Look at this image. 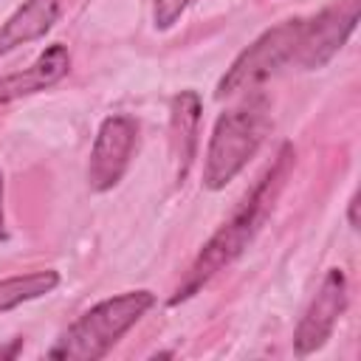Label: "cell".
Returning <instances> with one entry per match:
<instances>
[{"instance_id": "obj_1", "label": "cell", "mask_w": 361, "mask_h": 361, "mask_svg": "<svg viewBox=\"0 0 361 361\" xmlns=\"http://www.w3.org/2000/svg\"><path fill=\"white\" fill-rule=\"evenodd\" d=\"M290 166H293V147L285 144V147L279 149L276 161L265 169V175L251 186V192H248V195L240 200V206L231 212V217H228V220L209 237V243L200 248V254L195 257V262H192L186 279L178 285L175 296L169 299L172 305H178V302H183V299L195 296L214 274H220L226 265H231V262L243 254V248L248 245V240L257 234V228H259L262 220L268 217V212H271L276 195L282 192V183H285Z\"/></svg>"}, {"instance_id": "obj_2", "label": "cell", "mask_w": 361, "mask_h": 361, "mask_svg": "<svg viewBox=\"0 0 361 361\" xmlns=\"http://www.w3.org/2000/svg\"><path fill=\"white\" fill-rule=\"evenodd\" d=\"M271 130V104L262 93L248 96L243 104L223 113L212 130L206 161H203V186L223 189L231 183L243 166L254 158L259 144Z\"/></svg>"}, {"instance_id": "obj_3", "label": "cell", "mask_w": 361, "mask_h": 361, "mask_svg": "<svg viewBox=\"0 0 361 361\" xmlns=\"http://www.w3.org/2000/svg\"><path fill=\"white\" fill-rule=\"evenodd\" d=\"M155 305L149 290H127L121 296L104 299L82 313L48 350L51 358L65 361H96L110 353V347Z\"/></svg>"}, {"instance_id": "obj_4", "label": "cell", "mask_w": 361, "mask_h": 361, "mask_svg": "<svg viewBox=\"0 0 361 361\" xmlns=\"http://www.w3.org/2000/svg\"><path fill=\"white\" fill-rule=\"evenodd\" d=\"M302 23L305 20H299V17L285 20L279 25H274L271 31H265L259 39H254L234 59V65L226 71L214 96L226 99V96H234V93H243V90H254L257 85H262L265 79L279 73L288 62H293L299 34H302Z\"/></svg>"}, {"instance_id": "obj_5", "label": "cell", "mask_w": 361, "mask_h": 361, "mask_svg": "<svg viewBox=\"0 0 361 361\" xmlns=\"http://www.w3.org/2000/svg\"><path fill=\"white\" fill-rule=\"evenodd\" d=\"M358 8H361L358 0H341V3L319 11L313 20H305L293 62L305 71H313V68H322L324 62H330V56L353 34V28L358 23Z\"/></svg>"}, {"instance_id": "obj_6", "label": "cell", "mask_w": 361, "mask_h": 361, "mask_svg": "<svg viewBox=\"0 0 361 361\" xmlns=\"http://www.w3.org/2000/svg\"><path fill=\"white\" fill-rule=\"evenodd\" d=\"M138 138V124L130 116H107L96 133L90 161H87V186L93 192L113 189L124 169L130 166Z\"/></svg>"}, {"instance_id": "obj_7", "label": "cell", "mask_w": 361, "mask_h": 361, "mask_svg": "<svg viewBox=\"0 0 361 361\" xmlns=\"http://www.w3.org/2000/svg\"><path fill=\"white\" fill-rule=\"evenodd\" d=\"M347 307V279L338 268H330L319 293L313 296L310 307L305 310L296 333H293V347L299 355H307V353H316L333 333L338 316L344 313Z\"/></svg>"}, {"instance_id": "obj_8", "label": "cell", "mask_w": 361, "mask_h": 361, "mask_svg": "<svg viewBox=\"0 0 361 361\" xmlns=\"http://www.w3.org/2000/svg\"><path fill=\"white\" fill-rule=\"evenodd\" d=\"M68 68H71V56H68L65 45L45 48L34 65L0 79V104H8L14 99H23V96H31V93H39L45 87L56 85L68 73Z\"/></svg>"}, {"instance_id": "obj_9", "label": "cell", "mask_w": 361, "mask_h": 361, "mask_svg": "<svg viewBox=\"0 0 361 361\" xmlns=\"http://www.w3.org/2000/svg\"><path fill=\"white\" fill-rule=\"evenodd\" d=\"M59 6L62 0H23V6L0 28V59L14 48L45 37L59 17Z\"/></svg>"}, {"instance_id": "obj_10", "label": "cell", "mask_w": 361, "mask_h": 361, "mask_svg": "<svg viewBox=\"0 0 361 361\" xmlns=\"http://www.w3.org/2000/svg\"><path fill=\"white\" fill-rule=\"evenodd\" d=\"M197 121H200V96L195 90H183L172 102V149L178 158V178L180 180L186 178L192 158H195Z\"/></svg>"}, {"instance_id": "obj_11", "label": "cell", "mask_w": 361, "mask_h": 361, "mask_svg": "<svg viewBox=\"0 0 361 361\" xmlns=\"http://www.w3.org/2000/svg\"><path fill=\"white\" fill-rule=\"evenodd\" d=\"M56 285H59L56 271H34V274H25V276L0 279V313L17 307L23 302H31L37 296H45Z\"/></svg>"}, {"instance_id": "obj_12", "label": "cell", "mask_w": 361, "mask_h": 361, "mask_svg": "<svg viewBox=\"0 0 361 361\" xmlns=\"http://www.w3.org/2000/svg\"><path fill=\"white\" fill-rule=\"evenodd\" d=\"M192 0H152V20H155V28H172L178 23V17L186 11Z\"/></svg>"}, {"instance_id": "obj_13", "label": "cell", "mask_w": 361, "mask_h": 361, "mask_svg": "<svg viewBox=\"0 0 361 361\" xmlns=\"http://www.w3.org/2000/svg\"><path fill=\"white\" fill-rule=\"evenodd\" d=\"M355 209H358V195L350 200V223H353V228H358V217H355Z\"/></svg>"}, {"instance_id": "obj_14", "label": "cell", "mask_w": 361, "mask_h": 361, "mask_svg": "<svg viewBox=\"0 0 361 361\" xmlns=\"http://www.w3.org/2000/svg\"><path fill=\"white\" fill-rule=\"evenodd\" d=\"M6 237V228H3V172H0V240Z\"/></svg>"}]
</instances>
